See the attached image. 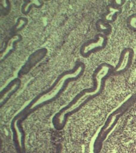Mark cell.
Segmentation results:
<instances>
[{
  "label": "cell",
  "mask_w": 136,
  "mask_h": 153,
  "mask_svg": "<svg viewBox=\"0 0 136 153\" xmlns=\"http://www.w3.org/2000/svg\"><path fill=\"white\" fill-rule=\"evenodd\" d=\"M136 103V97L133 94H131L109 114L104 123L98 129L93 137L91 145V153H101L105 140L115 129L121 118Z\"/></svg>",
  "instance_id": "1"
},
{
  "label": "cell",
  "mask_w": 136,
  "mask_h": 153,
  "mask_svg": "<svg viewBox=\"0 0 136 153\" xmlns=\"http://www.w3.org/2000/svg\"><path fill=\"white\" fill-rule=\"evenodd\" d=\"M134 58L135 51L133 48H124L121 52L117 65L114 67L113 76H119L126 73L132 65Z\"/></svg>",
  "instance_id": "3"
},
{
  "label": "cell",
  "mask_w": 136,
  "mask_h": 153,
  "mask_svg": "<svg viewBox=\"0 0 136 153\" xmlns=\"http://www.w3.org/2000/svg\"><path fill=\"white\" fill-rule=\"evenodd\" d=\"M98 28L100 31L103 32L105 35H108L112 31L111 26L105 21L100 22L98 24Z\"/></svg>",
  "instance_id": "5"
},
{
  "label": "cell",
  "mask_w": 136,
  "mask_h": 153,
  "mask_svg": "<svg viewBox=\"0 0 136 153\" xmlns=\"http://www.w3.org/2000/svg\"><path fill=\"white\" fill-rule=\"evenodd\" d=\"M126 25L129 29L136 32V13L131 14L126 19Z\"/></svg>",
  "instance_id": "6"
},
{
  "label": "cell",
  "mask_w": 136,
  "mask_h": 153,
  "mask_svg": "<svg viewBox=\"0 0 136 153\" xmlns=\"http://www.w3.org/2000/svg\"><path fill=\"white\" fill-rule=\"evenodd\" d=\"M113 2L112 3L113 5L116 6L117 7L121 8L122 6L125 4L126 1L125 0H114Z\"/></svg>",
  "instance_id": "7"
},
{
  "label": "cell",
  "mask_w": 136,
  "mask_h": 153,
  "mask_svg": "<svg viewBox=\"0 0 136 153\" xmlns=\"http://www.w3.org/2000/svg\"><path fill=\"white\" fill-rule=\"evenodd\" d=\"M108 13L105 16V21L106 23H112L117 19V16L122 12V8L113 4L109 6Z\"/></svg>",
  "instance_id": "4"
},
{
  "label": "cell",
  "mask_w": 136,
  "mask_h": 153,
  "mask_svg": "<svg viewBox=\"0 0 136 153\" xmlns=\"http://www.w3.org/2000/svg\"><path fill=\"white\" fill-rule=\"evenodd\" d=\"M27 118L24 115H16L10 124L12 139L17 153H26L25 146V132L22 123Z\"/></svg>",
  "instance_id": "2"
}]
</instances>
